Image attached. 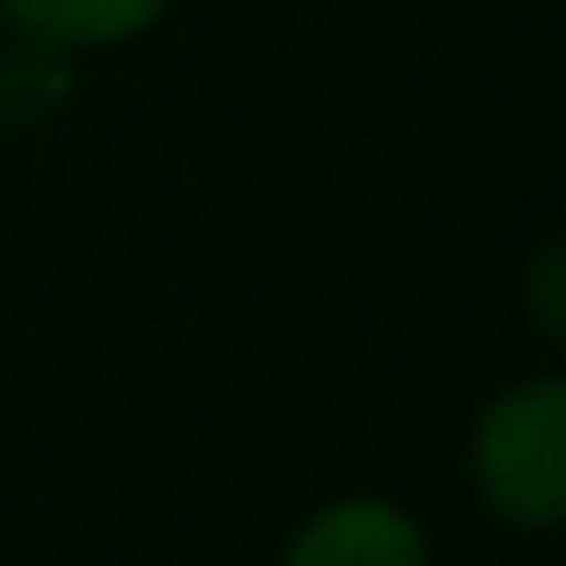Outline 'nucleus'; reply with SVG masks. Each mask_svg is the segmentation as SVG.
<instances>
[{"mask_svg":"<svg viewBox=\"0 0 566 566\" xmlns=\"http://www.w3.org/2000/svg\"><path fill=\"white\" fill-rule=\"evenodd\" d=\"M14 29L36 43H123L166 14V0H0Z\"/></svg>","mask_w":566,"mask_h":566,"instance_id":"nucleus-3","label":"nucleus"},{"mask_svg":"<svg viewBox=\"0 0 566 566\" xmlns=\"http://www.w3.org/2000/svg\"><path fill=\"white\" fill-rule=\"evenodd\" d=\"M473 473H481V495L495 516H510L524 531L559 524L566 516V387L559 380L510 387L481 416Z\"/></svg>","mask_w":566,"mask_h":566,"instance_id":"nucleus-1","label":"nucleus"},{"mask_svg":"<svg viewBox=\"0 0 566 566\" xmlns=\"http://www.w3.org/2000/svg\"><path fill=\"white\" fill-rule=\"evenodd\" d=\"M287 566H430V545L387 502H331L323 516H308Z\"/></svg>","mask_w":566,"mask_h":566,"instance_id":"nucleus-2","label":"nucleus"}]
</instances>
